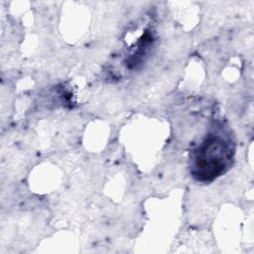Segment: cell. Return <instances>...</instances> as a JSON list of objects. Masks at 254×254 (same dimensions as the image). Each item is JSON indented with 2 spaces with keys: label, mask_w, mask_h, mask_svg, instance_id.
I'll use <instances>...</instances> for the list:
<instances>
[{
  "label": "cell",
  "mask_w": 254,
  "mask_h": 254,
  "mask_svg": "<svg viewBox=\"0 0 254 254\" xmlns=\"http://www.w3.org/2000/svg\"><path fill=\"white\" fill-rule=\"evenodd\" d=\"M235 152L234 142L226 131L214 128L208 131L190 154V173L200 183H210L231 166Z\"/></svg>",
  "instance_id": "6da1fadb"
}]
</instances>
